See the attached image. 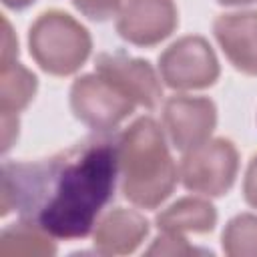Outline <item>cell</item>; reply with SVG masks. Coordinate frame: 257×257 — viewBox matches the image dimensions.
Listing matches in <instances>:
<instances>
[{
	"label": "cell",
	"instance_id": "6da1fadb",
	"mask_svg": "<svg viewBox=\"0 0 257 257\" xmlns=\"http://www.w3.org/2000/svg\"><path fill=\"white\" fill-rule=\"evenodd\" d=\"M116 137L82 139L46 159L2 165L0 215L16 211L54 239H84L114 197Z\"/></svg>",
	"mask_w": 257,
	"mask_h": 257
},
{
	"label": "cell",
	"instance_id": "7a4b0ae2",
	"mask_svg": "<svg viewBox=\"0 0 257 257\" xmlns=\"http://www.w3.org/2000/svg\"><path fill=\"white\" fill-rule=\"evenodd\" d=\"M116 159L120 193L135 207L153 211L173 195L179 169L153 116H139L116 137Z\"/></svg>",
	"mask_w": 257,
	"mask_h": 257
},
{
	"label": "cell",
	"instance_id": "3957f363",
	"mask_svg": "<svg viewBox=\"0 0 257 257\" xmlns=\"http://www.w3.org/2000/svg\"><path fill=\"white\" fill-rule=\"evenodd\" d=\"M28 50L34 62L52 76H70L82 68L92 52L86 26L64 10L50 8L28 28Z\"/></svg>",
	"mask_w": 257,
	"mask_h": 257
},
{
	"label": "cell",
	"instance_id": "277c9868",
	"mask_svg": "<svg viewBox=\"0 0 257 257\" xmlns=\"http://www.w3.org/2000/svg\"><path fill=\"white\" fill-rule=\"evenodd\" d=\"M239 173V153L225 137L207 139L205 143L183 153L179 179L191 193L203 197H223L235 185Z\"/></svg>",
	"mask_w": 257,
	"mask_h": 257
},
{
	"label": "cell",
	"instance_id": "5b68a950",
	"mask_svg": "<svg viewBox=\"0 0 257 257\" xmlns=\"http://www.w3.org/2000/svg\"><path fill=\"white\" fill-rule=\"evenodd\" d=\"M221 66L209 40L187 34L159 54V76L173 90H203L217 82Z\"/></svg>",
	"mask_w": 257,
	"mask_h": 257
},
{
	"label": "cell",
	"instance_id": "8992f818",
	"mask_svg": "<svg viewBox=\"0 0 257 257\" xmlns=\"http://www.w3.org/2000/svg\"><path fill=\"white\" fill-rule=\"evenodd\" d=\"M68 100L72 114L94 133L114 131L137 106L98 72L80 74L70 86Z\"/></svg>",
	"mask_w": 257,
	"mask_h": 257
},
{
	"label": "cell",
	"instance_id": "52a82bcc",
	"mask_svg": "<svg viewBox=\"0 0 257 257\" xmlns=\"http://www.w3.org/2000/svg\"><path fill=\"white\" fill-rule=\"evenodd\" d=\"M114 26L124 42L151 48L177 30L179 10L175 0H122Z\"/></svg>",
	"mask_w": 257,
	"mask_h": 257
},
{
	"label": "cell",
	"instance_id": "ba28073f",
	"mask_svg": "<svg viewBox=\"0 0 257 257\" xmlns=\"http://www.w3.org/2000/svg\"><path fill=\"white\" fill-rule=\"evenodd\" d=\"M217 126V106L207 96L175 94L163 104V128L171 145L185 153L207 139Z\"/></svg>",
	"mask_w": 257,
	"mask_h": 257
},
{
	"label": "cell",
	"instance_id": "9c48e42d",
	"mask_svg": "<svg viewBox=\"0 0 257 257\" xmlns=\"http://www.w3.org/2000/svg\"><path fill=\"white\" fill-rule=\"evenodd\" d=\"M94 72L104 76L139 106L155 108L163 96L161 76L145 58L124 52H100L94 58Z\"/></svg>",
	"mask_w": 257,
	"mask_h": 257
},
{
	"label": "cell",
	"instance_id": "30bf717a",
	"mask_svg": "<svg viewBox=\"0 0 257 257\" xmlns=\"http://www.w3.org/2000/svg\"><path fill=\"white\" fill-rule=\"evenodd\" d=\"M213 36L235 70L257 76V10L219 14L213 20Z\"/></svg>",
	"mask_w": 257,
	"mask_h": 257
},
{
	"label": "cell",
	"instance_id": "8fae6325",
	"mask_svg": "<svg viewBox=\"0 0 257 257\" xmlns=\"http://www.w3.org/2000/svg\"><path fill=\"white\" fill-rule=\"evenodd\" d=\"M151 231L149 221L135 209L114 207L106 211L92 229V245L100 255H131Z\"/></svg>",
	"mask_w": 257,
	"mask_h": 257
},
{
	"label": "cell",
	"instance_id": "7c38bea8",
	"mask_svg": "<svg viewBox=\"0 0 257 257\" xmlns=\"http://www.w3.org/2000/svg\"><path fill=\"white\" fill-rule=\"evenodd\" d=\"M155 225L161 233L187 235V233H211L217 225V209L203 197H181L165 207Z\"/></svg>",
	"mask_w": 257,
	"mask_h": 257
},
{
	"label": "cell",
	"instance_id": "4fadbf2b",
	"mask_svg": "<svg viewBox=\"0 0 257 257\" xmlns=\"http://www.w3.org/2000/svg\"><path fill=\"white\" fill-rule=\"evenodd\" d=\"M56 255L54 237L38 223L20 219L0 233V257H52Z\"/></svg>",
	"mask_w": 257,
	"mask_h": 257
},
{
	"label": "cell",
	"instance_id": "5bb4252c",
	"mask_svg": "<svg viewBox=\"0 0 257 257\" xmlns=\"http://www.w3.org/2000/svg\"><path fill=\"white\" fill-rule=\"evenodd\" d=\"M38 88L36 74L20 62H8L0 66V112L18 114L34 98Z\"/></svg>",
	"mask_w": 257,
	"mask_h": 257
},
{
	"label": "cell",
	"instance_id": "9a60e30c",
	"mask_svg": "<svg viewBox=\"0 0 257 257\" xmlns=\"http://www.w3.org/2000/svg\"><path fill=\"white\" fill-rule=\"evenodd\" d=\"M221 249L229 257H257V215L239 213L221 233Z\"/></svg>",
	"mask_w": 257,
	"mask_h": 257
},
{
	"label": "cell",
	"instance_id": "2e32d148",
	"mask_svg": "<svg viewBox=\"0 0 257 257\" xmlns=\"http://www.w3.org/2000/svg\"><path fill=\"white\" fill-rule=\"evenodd\" d=\"M147 255H171V257H185V255H195V253H203L199 249H195L193 245H189L185 235H173V233H161L159 237L153 241V245L145 251Z\"/></svg>",
	"mask_w": 257,
	"mask_h": 257
},
{
	"label": "cell",
	"instance_id": "e0dca14e",
	"mask_svg": "<svg viewBox=\"0 0 257 257\" xmlns=\"http://www.w3.org/2000/svg\"><path fill=\"white\" fill-rule=\"evenodd\" d=\"M70 2L82 16L94 22L110 20L112 16L118 14L122 6V0H70Z\"/></svg>",
	"mask_w": 257,
	"mask_h": 257
},
{
	"label": "cell",
	"instance_id": "ac0fdd59",
	"mask_svg": "<svg viewBox=\"0 0 257 257\" xmlns=\"http://www.w3.org/2000/svg\"><path fill=\"white\" fill-rule=\"evenodd\" d=\"M243 199L249 207L257 209V153L249 159L243 177Z\"/></svg>",
	"mask_w": 257,
	"mask_h": 257
},
{
	"label": "cell",
	"instance_id": "d6986e66",
	"mask_svg": "<svg viewBox=\"0 0 257 257\" xmlns=\"http://www.w3.org/2000/svg\"><path fill=\"white\" fill-rule=\"evenodd\" d=\"M2 24H4V38H2V64H8V62H14L16 56H18V38L16 34L12 32V26L6 18H2Z\"/></svg>",
	"mask_w": 257,
	"mask_h": 257
},
{
	"label": "cell",
	"instance_id": "ffe728a7",
	"mask_svg": "<svg viewBox=\"0 0 257 257\" xmlns=\"http://www.w3.org/2000/svg\"><path fill=\"white\" fill-rule=\"evenodd\" d=\"M18 114H2V151L6 153L18 139Z\"/></svg>",
	"mask_w": 257,
	"mask_h": 257
},
{
	"label": "cell",
	"instance_id": "44dd1931",
	"mask_svg": "<svg viewBox=\"0 0 257 257\" xmlns=\"http://www.w3.org/2000/svg\"><path fill=\"white\" fill-rule=\"evenodd\" d=\"M36 0H2V4L6 8H12V10H24L28 8L30 4H34Z\"/></svg>",
	"mask_w": 257,
	"mask_h": 257
},
{
	"label": "cell",
	"instance_id": "7402d4cb",
	"mask_svg": "<svg viewBox=\"0 0 257 257\" xmlns=\"http://www.w3.org/2000/svg\"><path fill=\"white\" fill-rule=\"evenodd\" d=\"M217 2L223 4V6H249L257 0H217Z\"/></svg>",
	"mask_w": 257,
	"mask_h": 257
}]
</instances>
